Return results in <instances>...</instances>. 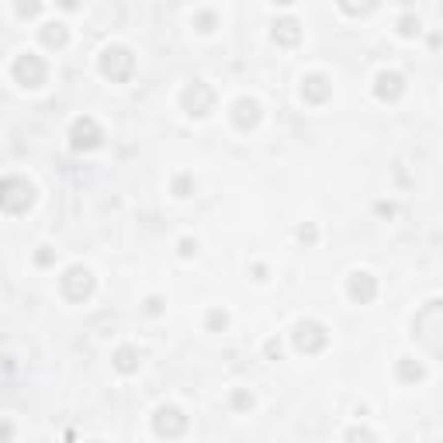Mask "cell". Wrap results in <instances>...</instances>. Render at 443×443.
<instances>
[{"label":"cell","mask_w":443,"mask_h":443,"mask_svg":"<svg viewBox=\"0 0 443 443\" xmlns=\"http://www.w3.org/2000/svg\"><path fill=\"white\" fill-rule=\"evenodd\" d=\"M277 28H280V35H284L287 42H294V38H298V32H294V21H280Z\"/></svg>","instance_id":"1"},{"label":"cell","mask_w":443,"mask_h":443,"mask_svg":"<svg viewBox=\"0 0 443 443\" xmlns=\"http://www.w3.org/2000/svg\"><path fill=\"white\" fill-rule=\"evenodd\" d=\"M118 367H121V371H132V367H135V364H132V353H128V350H121V353H118Z\"/></svg>","instance_id":"2"}]
</instances>
